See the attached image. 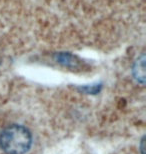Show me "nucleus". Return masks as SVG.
<instances>
[{"mask_svg": "<svg viewBox=\"0 0 146 154\" xmlns=\"http://www.w3.org/2000/svg\"><path fill=\"white\" fill-rule=\"evenodd\" d=\"M32 144V136L25 126L13 124L0 134V147L7 154H25Z\"/></svg>", "mask_w": 146, "mask_h": 154, "instance_id": "f257e3e1", "label": "nucleus"}, {"mask_svg": "<svg viewBox=\"0 0 146 154\" xmlns=\"http://www.w3.org/2000/svg\"><path fill=\"white\" fill-rule=\"evenodd\" d=\"M56 62L66 67H77L79 64L78 58L68 52H59L54 55Z\"/></svg>", "mask_w": 146, "mask_h": 154, "instance_id": "f03ea898", "label": "nucleus"}, {"mask_svg": "<svg viewBox=\"0 0 146 154\" xmlns=\"http://www.w3.org/2000/svg\"><path fill=\"white\" fill-rule=\"evenodd\" d=\"M133 75L134 78L140 82L141 84H144L145 81V56L142 54L140 57L136 60L133 66Z\"/></svg>", "mask_w": 146, "mask_h": 154, "instance_id": "7ed1b4c3", "label": "nucleus"}, {"mask_svg": "<svg viewBox=\"0 0 146 154\" xmlns=\"http://www.w3.org/2000/svg\"><path fill=\"white\" fill-rule=\"evenodd\" d=\"M0 63H1V62H0Z\"/></svg>", "mask_w": 146, "mask_h": 154, "instance_id": "20e7f679", "label": "nucleus"}]
</instances>
